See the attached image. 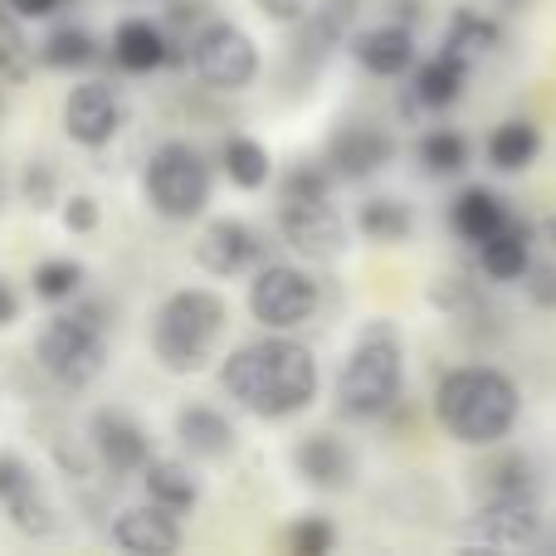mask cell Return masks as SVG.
I'll list each match as a JSON object with an SVG mask.
<instances>
[{"mask_svg":"<svg viewBox=\"0 0 556 556\" xmlns=\"http://www.w3.org/2000/svg\"><path fill=\"white\" fill-rule=\"evenodd\" d=\"M220 386L260 420H288L317 401V356L288 332L235 346L220 362Z\"/></svg>","mask_w":556,"mask_h":556,"instance_id":"6da1fadb","label":"cell"},{"mask_svg":"<svg viewBox=\"0 0 556 556\" xmlns=\"http://www.w3.org/2000/svg\"><path fill=\"white\" fill-rule=\"evenodd\" d=\"M434 415L469 450H498L522 415V395L493 366H454L434 381Z\"/></svg>","mask_w":556,"mask_h":556,"instance_id":"7a4b0ae2","label":"cell"},{"mask_svg":"<svg viewBox=\"0 0 556 556\" xmlns=\"http://www.w3.org/2000/svg\"><path fill=\"white\" fill-rule=\"evenodd\" d=\"M405 386V342L395 323L376 317L356 332L342 371H337V410L346 420H381L395 410Z\"/></svg>","mask_w":556,"mask_h":556,"instance_id":"3957f363","label":"cell"},{"mask_svg":"<svg viewBox=\"0 0 556 556\" xmlns=\"http://www.w3.org/2000/svg\"><path fill=\"white\" fill-rule=\"evenodd\" d=\"M230 327V307L211 288H176L152 313V352L166 371L195 376L215 356V342Z\"/></svg>","mask_w":556,"mask_h":556,"instance_id":"277c9868","label":"cell"},{"mask_svg":"<svg viewBox=\"0 0 556 556\" xmlns=\"http://www.w3.org/2000/svg\"><path fill=\"white\" fill-rule=\"evenodd\" d=\"M35 356L45 366L49 381L68 386V391H84L93 386L98 376L108 371V323H103V307L84 303L74 313H59L45 323L35 342Z\"/></svg>","mask_w":556,"mask_h":556,"instance_id":"5b68a950","label":"cell"},{"mask_svg":"<svg viewBox=\"0 0 556 556\" xmlns=\"http://www.w3.org/2000/svg\"><path fill=\"white\" fill-rule=\"evenodd\" d=\"M142 191H147V205H152L162 220L186 225L211 205V166H205V156L195 152L191 142L172 137V142H162L147 156Z\"/></svg>","mask_w":556,"mask_h":556,"instance_id":"8992f818","label":"cell"},{"mask_svg":"<svg viewBox=\"0 0 556 556\" xmlns=\"http://www.w3.org/2000/svg\"><path fill=\"white\" fill-rule=\"evenodd\" d=\"M191 68L215 93H240L260 78V45L230 20H211L191 39Z\"/></svg>","mask_w":556,"mask_h":556,"instance_id":"52a82bcc","label":"cell"},{"mask_svg":"<svg viewBox=\"0 0 556 556\" xmlns=\"http://www.w3.org/2000/svg\"><path fill=\"white\" fill-rule=\"evenodd\" d=\"M250 313L269 332H293L317 313V283L313 274L293 269V264H264L250 283Z\"/></svg>","mask_w":556,"mask_h":556,"instance_id":"ba28073f","label":"cell"},{"mask_svg":"<svg viewBox=\"0 0 556 556\" xmlns=\"http://www.w3.org/2000/svg\"><path fill=\"white\" fill-rule=\"evenodd\" d=\"M356 10H362V0H317V5H307V15L298 20L293 49H288L293 78H313L337 54V45H346V35L356 25Z\"/></svg>","mask_w":556,"mask_h":556,"instance_id":"9c48e42d","label":"cell"},{"mask_svg":"<svg viewBox=\"0 0 556 556\" xmlns=\"http://www.w3.org/2000/svg\"><path fill=\"white\" fill-rule=\"evenodd\" d=\"M278 230L293 244L303 260H337L352 240V225L342 220L327 195H313V201H278Z\"/></svg>","mask_w":556,"mask_h":556,"instance_id":"30bf717a","label":"cell"},{"mask_svg":"<svg viewBox=\"0 0 556 556\" xmlns=\"http://www.w3.org/2000/svg\"><path fill=\"white\" fill-rule=\"evenodd\" d=\"M0 513L25 538H54L59 532V508L49 503L39 473L20 454H0Z\"/></svg>","mask_w":556,"mask_h":556,"instance_id":"8fae6325","label":"cell"},{"mask_svg":"<svg viewBox=\"0 0 556 556\" xmlns=\"http://www.w3.org/2000/svg\"><path fill=\"white\" fill-rule=\"evenodd\" d=\"M395 162V137L386 127L371 123H346L327 137L323 166L337 176V181H366V176L386 172Z\"/></svg>","mask_w":556,"mask_h":556,"instance_id":"7c38bea8","label":"cell"},{"mask_svg":"<svg viewBox=\"0 0 556 556\" xmlns=\"http://www.w3.org/2000/svg\"><path fill=\"white\" fill-rule=\"evenodd\" d=\"M64 132H68V142H78V147H108L113 142V137L123 132V98H117V88L98 84V78L68 88Z\"/></svg>","mask_w":556,"mask_h":556,"instance_id":"4fadbf2b","label":"cell"},{"mask_svg":"<svg viewBox=\"0 0 556 556\" xmlns=\"http://www.w3.org/2000/svg\"><path fill=\"white\" fill-rule=\"evenodd\" d=\"M469 538L483 547H532L542 538L538 498H483L469 518Z\"/></svg>","mask_w":556,"mask_h":556,"instance_id":"5bb4252c","label":"cell"},{"mask_svg":"<svg viewBox=\"0 0 556 556\" xmlns=\"http://www.w3.org/2000/svg\"><path fill=\"white\" fill-rule=\"evenodd\" d=\"M293 469L307 489L317 493H346L356 479V454L342 434H327V430H313L293 444Z\"/></svg>","mask_w":556,"mask_h":556,"instance_id":"9a60e30c","label":"cell"},{"mask_svg":"<svg viewBox=\"0 0 556 556\" xmlns=\"http://www.w3.org/2000/svg\"><path fill=\"white\" fill-rule=\"evenodd\" d=\"M260 254H264L260 235H254L244 220H235V215H220V220H211L201 230V240H195V264H201L205 274H215V278L244 274L254 260H260Z\"/></svg>","mask_w":556,"mask_h":556,"instance_id":"2e32d148","label":"cell"},{"mask_svg":"<svg viewBox=\"0 0 556 556\" xmlns=\"http://www.w3.org/2000/svg\"><path fill=\"white\" fill-rule=\"evenodd\" d=\"M181 513L162 508V503L147 498L142 508H123L113 522V542L123 552H137V556H166V552H181Z\"/></svg>","mask_w":556,"mask_h":556,"instance_id":"e0dca14e","label":"cell"},{"mask_svg":"<svg viewBox=\"0 0 556 556\" xmlns=\"http://www.w3.org/2000/svg\"><path fill=\"white\" fill-rule=\"evenodd\" d=\"M352 59L371 78H405L415 68V29L401 25V20L356 29L352 35Z\"/></svg>","mask_w":556,"mask_h":556,"instance_id":"ac0fdd59","label":"cell"},{"mask_svg":"<svg viewBox=\"0 0 556 556\" xmlns=\"http://www.w3.org/2000/svg\"><path fill=\"white\" fill-rule=\"evenodd\" d=\"M88 440H93L103 469H113V473H142V464L152 459L147 430L123 410H98L93 425H88Z\"/></svg>","mask_w":556,"mask_h":556,"instance_id":"d6986e66","label":"cell"},{"mask_svg":"<svg viewBox=\"0 0 556 556\" xmlns=\"http://www.w3.org/2000/svg\"><path fill=\"white\" fill-rule=\"evenodd\" d=\"M176 440H181L186 454H195V459H230L235 444H240V434H235L230 415H220L215 405H186L181 415H176Z\"/></svg>","mask_w":556,"mask_h":556,"instance_id":"ffe728a7","label":"cell"},{"mask_svg":"<svg viewBox=\"0 0 556 556\" xmlns=\"http://www.w3.org/2000/svg\"><path fill=\"white\" fill-rule=\"evenodd\" d=\"M444 54L459 59V64H483V59H493L503 49V25L489 15V10H473V5H459L450 15V25H444Z\"/></svg>","mask_w":556,"mask_h":556,"instance_id":"44dd1931","label":"cell"},{"mask_svg":"<svg viewBox=\"0 0 556 556\" xmlns=\"http://www.w3.org/2000/svg\"><path fill=\"white\" fill-rule=\"evenodd\" d=\"M508 220H513L508 201H503L498 191H489V186H464V191L450 201V230L459 235L464 244H483Z\"/></svg>","mask_w":556,"mask_h":556,"instance_id":"7402d4cb","label":"cell"},{"mask_svg":"<svg viewBox=\"0 0 556 556\" xmlns=\"http://www.w3.org/2000/svg\"><path fill=\"white\" fill-rule=\"evenodd\" d=\"M464 88H469V64L450 59L444 49L434 59H425V64H415L410 98L420 108H430V113H444V108H454L464 98Z\"/></svg>","mask_w":556,"mask_h":556,"instance_id":"603a6c76","label":"cell"},{"mask_svg":"<svg viewBox=\"0 0 556 556\" xmlns=\"http://www.w3.org/2000/svg\"><path fill=\"white\" fill-rule=\"evenodd\" d=\"M113 59L117 68H127V74H152V68L172 64V45H166L162 25H152V20H123L113 35Z\"/></svg>","mask_w":556,"mask_h":556,"instance_id":"cb8c5ba5","label":"cell"},{"mask_svg":"<svg viewBox=\"0 0 556 556\" xmlns=\"http://www.w3.org/2000/svg\"><path fill=\"white\" fill-rule=\"evenodd\" d=\"M483 152H489L493 172L518 176L542 156V127L528 123V117H508V123H498L489 132V147H483Z\"/></svg>","mask_w":556,"mask_h":556,"instance_id":"d4e9b609","label":"cell"},{"mask_svg":"<svg viewBox=\"0 0 556 556\" xmlns=\"http://www.w3.org/2000/svg\"><path fill=\"white\" fill-rule=\"evenodd\" d=\"M479 264L493 283H513V278H522V269L532 264V225L508 220L498 235H489V240L479 244Z\"/></svg>","mask_w":556,"mask_h":556,"instance_id":"484cf974","label":"cell"},{"mask_svg":"<svg viewBox=\"0 0 556 556\" xmlns=\"http://www.w3.org/2000/svg\"><path fill=\"white\" fill-rule=\"evenodd\" d=\"M142 489H147V498L172 508V513H191L195 503H201V483H195V473L186 469L181 459H147Z\"/></svg>","mask_w":556,"mask_h":556,"instance_id":"4316f807","label":"cell"},{"mask_svg":"<svg viewBox=\"0 0 556 556\" xmlns=\"http://www.w3.org/2000/svg\"><path fill=\"white\" fill-rule=\"evenodd\" d=\"M473 479H479L483 498H538L542 493V479L528 454H493Z\"/></svg>","mask_w":556,"mask_h":556,"instance_id":"83f0119b","label":"cell"},{"mask_svg":"<svg viewBox=\"0 0 556 556\" xmlns=\"http://www.w3.org/2000/svg\"><path fill=\"white\" fill-rule=\"evenodd\" d=\"M356 230L371 244H401L415 235V211L401 195H366V201L356 205Z\"/></svg>","mask_w":556,"mask_h":556,"instance_id":"f1b7e54d","label":"cell"},{"mask_svg":"<svg viewBox=\"0 0 556 556\" xmlns=\"http://www.w3.org/2000/svg\"><path fill=\"white\" fill-rule=\"evenodd\" d=\"M220 166L230 176V186H240V191H264L274 176V156L260 137H225Z\"/></svg>","mask_w":556,"mask_h":556,"instance_id":"f546056e","label":"cell"},{"mask_svg":"<svg viewBox=\"0 0 556 556\" xmlns=\"http://www.w3.org/2000/svg\"><path fill=\"white\" fill-rule=\"evenodd\" d=\"M415 156H420L425 176H459L469 172V137L454 132V127H430L415 147Z\"/></svg>","mask_w":556,"mask_h":556,"instance_id":"4dcf8cb0","label":"cell"},{"mask_svg":"<svg viewBox=\"0 0 556 556\" xmlns=\"http://www.w3.org/2000/svg\"><path fill=\"white\" fill-rule=\"evenodd\" d=\"M29 74H35V49H29L25 29H20V15L0 0V78L25 84Z\"/></svg>","mask_w":556,"mask_h":556,"instance_id":"1f68e13d","label":"cell"},{"mask_svg":"<svg viewBox=\"0 0 556 556\" xmlns=\"http://www.w3.org/2000/svg\"><path fill=\"white\" fill-rule=\"evenodd\" d=\"M39 59H45L49 68H88L98 59V45H93L88 29L64 25V29H54V35L39 45Z\"/></svg>","mask_w":556,"mask_h":556,"instance_id":"d6a6232c","label":"cell"},{"mask_svg":"<svg viewBox=\"0 0 556 556\" xmlns=\"http://www.w3.org/2000/svg\"><path fill=\"white\" fill-rule=\"evenodd\" d=\"M29 283H35V298H45V303H68V298H78V288H84V264L45 260Z\"/></svg>","mask_w":556,"mask_h":556,"instance_id":"836d02e7","label":"cell"},{"mask_svg":"<svg viewBox=\"0 0 556 556\" xmlns=\"http://www.w3.org/2000/svg\"><path fill=\"white\" fill-rule=\"evenodd\" d=\"M332 191V172L317 162H298L288 166L283 186H278V201H313V195H327Z\"/></svg>","mask_w":556,"mask_h":556,"instance_id":"e575fe53","label":"cell"},{"mask_svg":"<svg viewBox=\"0 0 556 556\" xmlns=\"http://www.w3.org/2000/svg\"><path fill=\"white\" fill-rule=\"evenodd\" d=\"M283 542H288L293 556H327L337 547V528L327 518H298Z\"/></svg>","mask_w":556,"mask_h":556,"instance_id":"d590c367","label":"cell"},{"mask_svg":"<svg viewBox=\"0 0 556 556\" xmlns=\"http://www.w3.org/2000/svg\"><path fill=\"white\" fill-rule=\"evenodd\" d=\"M20 191H25V205L29 211H49L59 195V181H54V166L49 162H29L25 166V181H20Z\"/></svg>","mask_w":556,"mask_h":556,"instance_id":"8d00e7d4","label":"cell"},{"mask_svg":"<svg viewBox=\"0 0 556 556\" xmlns=\"http://www.w3.org/2000/svg\"><path fill=\"white\" fill-rule=\"evenodd\" d=\"M522 293H528L532 307L556 313V264H528L522 269Z\"/></svg>","mask_w":556,"mask_h":556,"instance_id":"74e56055","label":"cell"},{"mask_svg":"<svg viewBox=\"0 0 556 556\" xmlns=\"http://www.w3.org/2000/svg\"><path fill=\"white\" fill-rule=\"evenodd\" d=\"M98 220H103V211H98L93 195H68L64 201V230L68 235H93Z\"/></svg>","mask_w":556,"mask_h":556,"instance_id":"f35d334b","label":"cell"},{"mask_svg":"<svg viewBox=\"0 0 556 556\" xmlns=\"http://www.w3.org/2000/svg\"><path fill=\"white\" fill-rule=\"evenodd\" d=\"M430 303L434 307H459V303H469V283H464L459 274H450V278H434V288H430Z\"/></svg>","mask_w":556,"mask_h":556,"instance_id":"ab89813d","label":"cell"},{"mask_svg":"<svg viewBox=\"0 0 556 556\" xmlns=\"http://www.w3.org/2000/svg\"><path fill=\"white\" fill-rule=\"evenodd\" d=\"M254 10L264 20H274V25H298L307 15V0H254Z\"/></svg>","mask_w":556,"mask_h":556,"instance_id":"60d3db41","label":"cell"},{"mask_svg":"<svg viewBox=\"0 0 556 556\" xmlns=\"http://www.w3.org/2000/svg\"><path fill=\"white\" fill-rule=\"evenodd\" d=\"M5 5L15 10L20 20H49L59 5H64V0H5Z\"/></svg>","mask_w":556,"mask_h":556,"instance_id":"b9f144b4","label":"cell"},{"mask_svg":"<svg viewBox=\"0 0 556 556\" xmlns=\"http://www.w3.org/2000/svg\"><path fill=\"white\" fill-rule=\"evenodd\" d=\"M20 317V298H15V288L0 278V327H10Z\"/></svg>","mask_w":556,"mask_h":556,"instance_id":"7bdbcfd3","label":"cell"},{"mask_svg":"<svg viewBox=\"0 0 556 556\" xmlns=\"http://www.w3.org/2000/svg\"><path fill=\"white\" fill-rule=\"evenodd\" d=\"M538 235H542V244H547V250H556V215H547V220L538 225Z\"/></svg>","mask_w":556,"mask_h":556,"instance_id":"ee69618b","label":"cell"},{"mask_svg":"<svg viewBox=\"0 0 556 556\" xmlns=\"http://www.w3.org/2000/svg\"><path fill=\"white\" fill-rule=\"evenodd\" d=\"M498 10H508V15H528L532 0H498Z\"/></svg>","mask_w":556,"mask_h":556,"instance_id":"f6af8a7d","label":"cell"}]
</instances>
